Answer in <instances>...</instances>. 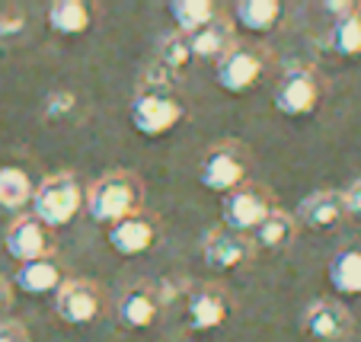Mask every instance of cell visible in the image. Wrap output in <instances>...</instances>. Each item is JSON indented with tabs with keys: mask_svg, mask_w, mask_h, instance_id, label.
Returning a JSON list of instances; mask_svg holds the SVG:
<instances>
[{
	"mask_svg": "<svg viewBox=\"0 0 361 342\" xmlns=\"http://www.w3.org/2000/svg\"><path fill=\"white\" fill-rule=\"evenodd\" d=\"M131 128L144 138H160L173 131L185 116L183 96L176 90V77L164 71L157 61L144 71L135 96H131Z\"/></svg>",
	"mask_w": 361,
	"mask_h": 342,
	"instance_id": "cell-1",
	"label": "cell"
},
{
	"mask_svg": "<svg viewBox=\"0 0 361 342\" xmlns=\"http://www.w3.org/2000/svg\"><path fill=\"white\" fill-rule=\"evenodd\" d=\"M87 214L96 224H118L128 214H137L144 205V179L135 170H109L99 176L83 195Z\"/></svg>",
	"mask_w": 361,
	"mask_h": 342,
	"instance_id": "cell-2",
	"label": "cell"
},
{
	"mask_svg": "<svg viewBox=\"0 0 361 342\" xmlns=\"http://www.w3.org/2000/svg\"><path fill=\"white\" fill-rule=\"evenodd\" d=\"M83 195L87 189L80 185V179L74 173H51L45 176L32 192V214L48 227V231H58V227H68L77 218L83 205Z\"/></svg>",
	"mask_w": 361,
	"mask_h": 342,
	"instance_id": "cell-3",
	"label": "cell"
},
{
	"mask_svg": "<svg viewBox=\"0 0 361 342\" xmlns=\"http://www.w3.org/2000/svg\"><path fill=\"white\" fill-rule=\"evenodd\" d=\"M250 151L246 144L237 138H227V141L212 144L208 151L198 160V183L208 192H233L237 185L246 183V173H250Z\"/></svg>",
	"mask_w": 361,
	"mask_h": 342,
	"instance_id": "cell-4",
	"label": "cell"
},
{
	"mask_svg": "<svg viewBox=\"0 0 361 342\" xmlns=\"http://www.w3.org/2000/svg\"><path fill=\"white\" fill-rule=\"evenodd\" d=\"M320 99H323V83H320V77H317V71L307 68V64H291V68H285L272 90L275 109L291 118L317 112Z\"/></svg>",
	"mask_w": 361,
	"mask_h": 342,
	"instance_id": "cell-5",
	"label": "cell"
},
{
	"mask_svg": "<svg viewBox=\"0 0 361 342\" xmlns=\"http://www.w3.org/2000/svg\"><path fill=\"white\" fill-rule=\"evenodd\" d=\"M272 208H275V199H272V192H269L266 185L243 183L221 199V218H224L227 231L246 233V237H250Z\"/></svg>",
	"mask_w": 361,
	"mask_h": 342,
	"instance_id": "cell-6",
	"label": "cell"
},
{
	"mask_svg": "<svg viewBox=\"0 0 361 342\" xmlns=\"http://www.w3.org/2000/svg\"><path fill=\"white\" fill-rule=\"evenodd\" d=\"M266 61H269L266 48H259L256 42H237L218 61V71H214L218 87L233 96L246 93V90H252V83L266 74Z\"/></svg>",
	"mask_w": 361,
	"mask_h": 342,
	"instance_id": "cell-7",
	"label": "cell"
},
{
	"mask_svg": "<svg viewBox=\"0 0 361 342\" xmlns=\"http://www.w3.org/2000/svg\"><path fill=\"white\" fill-rule=\"evenodd\" d=\"M106 295L93 279H64L55 291V310L68 326H90L102 317Z\"/></svg>",
	"mask_w": 361,
	"mask_h": 342,
	"instance_id": "cell-8",
	"label": "cell"
},
{
	"mask_svg": "<svg viewBox=\"0 0 361 342\" xmlns=\"http://www.w3.org/2000/svg\"><path fill=\"white\" fill-rule=\"evenodd\" d=\"M4 247H7V256L23 262H35V259H48L55 253V233L48 231L35 214H26V218H16L13 224L4 233Z\"/></svg>",
	"mask_w": 361,
	"mask_h": 342,
	"instance_id": "cell-9",
	"label": "cell"
},
{
	"mask_svg": "<svg viewBox=\"0 0 361 342\" xmlns=\"http://www.w3.org/2000/svg\"><path fill=\"white\" fill-rule=\"evenodd\" d=\"M300 326L314 342H345L352 336L355 320L345 304H339L336 298H317L314 304H307Z\"/></svg>",
	"mask_w": 361,
	"mask_h": 342,
	"instance_id": "cell-10",
	"label": "cell"
},
{
	"mask_svg": "<svg viewBox=\"0 0 361 342\" xmlns=\"http://www.w3.org/2000/svg\"><path fill=\"white\" fill-rule=\"evenodd\" d=\"M231 317V295L224 285H198L185 301V323L192 333H214Z\"/></svg>",
	"mask_w": 361,
	"mask_h": 342,
	"instance_id": "cell-11",
	"label": "cell"
},
{
	"mask_svg": "<svg viewBox=\"0 0 361 342\" xmlns=\"http://www.w3.org/2000/svg\"><path fill=\"white\" fill-rule=\"evenodd\" d=\"M256 256V247L246 233H233L227 227H214V231L204 233L202 240V259L208 262V269H240L246 262H252Z\"/></svg>",
	"mask_w": 361,
	"mask_h": 342,
	"instance_id": "cell-12",
	"label": "cell"
},
{
	"mask_svg": "<svg viewBox=\"0 0 361 342\" xmlns=\"http://www.w3.org/2000/svg\"><path fill=\"white\" fill-rule=\"evenodd\" d=\"M160 240V218L157 214H147L141 208L137 214H128L118 224L109 227V247L118 256H141L147 250H154V243Z\"/></svg>",
	"mask_w": 361,
	"mask_h": 342,
	"instance_id": "cell-13",
	"label": "cell"
},
{
	"mask_svg": "<svg viewBox=\"0 0 361 342\" xmlns=\"http://www.w3.org/2000/svg\"><path fill=\"white\" fill-rule=\"evenodd\" d=\"M345 208H342V192L339 189H317L310 192L304 202L298 205V227L307 231H333L336 224H342Z\"/></svg>",
	"mask_w": 361,
	"mask_h": 342,
	"instance_id": "cell-14",
	"label": "cell"
},
{
	"mask_svg": "<svg viewBox=\"0 0 361 342\" xmlns=\"http://www.w3.org/2000/svg\"><path fill=\"white\" fill-rule=\"evenodd\" d=\"M118 320L122 326L128 329H147L157 323L160 314V298H157V288L154 285H131L125 288V295L118 298Z\"/></svg>",
	"mask_w": 361,
	"mask_h": 342,
	"instance_id": "cell-15",
	"label": "cell"
},
{
	"mask_svg": "<svg viewBox=\"0 0 361 342\" xmlns=\"http://www.w3.org/2000/svg\"><path fill=\"white\" fill-rule=\"evenodd\" d=\"M237 45V35H233V20L224 13H218L204 29L189 35V48L192 58H204V61H221V58Z\"/></svg>",
	"mask_w": 361,
	"mask_h": 342,
	"instance_id": "cell-16",
	"label": "cell"
},
{
	"mask_svg": "<svg viewBox=\"0 0 361 342\" xmlns=\"http://www.w3.org/2000/svg\"><path fill=\"white\" fill-rule=\"evenodd\" d=\"M294 233H298V221H294V214L275 205L272 212L259 221V227L250 233V240H252V247H256V253H259V250L275 253V250H285L288 243H291Z\"/></svg>",
	"mask_w": 361,
	"mask_h": 342,
	"instance_id": "cell-17",
	"label": "cell"
},
{
	"mask_svg": "<svg viewBox=\"0 0 361 342\" xmlns=\"http://www.w3.org/2000/svg\"><path fill=\"white\" fill-rule=\"evenodd\" d=\"M16 288L20 291H26V295H51V291H58L64 281L61 275V266H58L51 256L48 259H35V262H23L20 269H16Z\"/></svg>",
	"mask_w": 361,
	"mask_h": 342,
	"instance_id": "cell-18",
	"label": "cell"
},
{
	"mask_svg": "<svg viewBox=\"0 0 361 342\" xmlns=\"http://www.w3.org/2000/svg\"><path fill=\"white\" fill-rule=\"evenodd\" d=\"M281 4L279 0H240L233 7V23L252 35H266L279 26Z\"/></svg>",
	"mask_w": 361,
	"mask_h": 342,
	"instance_id": "cell-19",
	"label": "cell"
},
{
	"mask_svg": "<svg viewBox=\"0 0 361 342\" xmlns=\"http://www.w3.org/2000/svg\"><path fill=\"white\" fill-rule=\"evenodd\" d=\"M326 281L336 295H361V250H339L326 262Z\"/></svg>",
	"mask_w": 361,
	"mask_h": 342,
	"instance_id": "cell-20",
	"label": "cell"
},
{
	"mask_svg": "<svg viewBox=\"0 0 361 342\" xmlns=\"http://www.w3.org/2000/svg\"><path fill=\"white\" fill-rule=\"evenodd\" d=\"M48 29L58 35H80L93 23V10L83 0H58L48 7Z\"/></svg>",
	"mask_w": 361,
	"mask_h": 342,
	"instance_id": "cell-21",
	"label": "cell"
},
{
	"mask_svg": "<svg viewBox=\"0 0 361 342\" xmlns=\"http://www.w3.org/2000/svg\"><path fill=\"white\" fill-rule=\"evenodd\" d=\"M32 179L20 166H0V208L7 212H20L32 202Z\"/></svg>",
	"mask_w": 361,
	"mask_h": 342,
	"instance_id": "cell-22",
	"label": "cell"
},
{
	"mask_svg": "<svg viewBox=\"0 0 361 342\" xmlns=\"http://www.w3.org/2000/svg\"><path fill=\"white\" fill-rule=\"evenodd\" d=\"M170 13H173V20H176V32L192 35L218 16V7H214L212 0H173Z\"/></svg>",
	"mask_w": 361,
	"mask_h": 342,
	"instance_id": "cell-23",
	"label": "cell"
},
{
	"mask_svg": "<svg viewBox=\"0 0 361 342\" xmlns=\"http://www.w3.org/2000/svg\"><path fill=\"white\" fill-rule=\"evenodd\" d=\"M192 61V48H189V35L183 32H166L164 39L157 42V64L164 71H170L173 77L185 74Z\"/></svg>",
	"mask_w": 361,
	"mask_h": 342,
	"instance_id": "cell-24",
	"label": "cell"
},
{
	"mask_svg": "<svg viewBox=\"0 0 361 342\" xmlns=\"http://www.w3.org/2000/svg\"><path fill=\"white\" fill-rule=\"evenodd\" d=\"M329 45H333V51L342 58L361 55V10H355V13L333 23V29H329Z\"/></svg>",
	"mask_w": 361,
	"mask_h": 342,
	"instance_id": "cell-25",
	"label": "cell"
},
{
	"mask_svg": "<svg viewBox=\"0 0 361 342\" xmlns=\"http://www.w3.org/2000/svg\"><path fill=\"white\" fill-rule=\"evenodd\" d=\"M74 109H77V96L71 90H55L45 99V118H51V122H61V118L74 116Z\"/></svg>",
	"mask_w": 361,
	"mask_h": 342,
	"instance_id": "cell-26",
	"label": "cell"
},
{
	"mask_svg": "<svg viewBox=\"0 0 361 342\" xmlns=\"http://www.w3.org/2000/svg\"><path fill=\"white\" fill-rule=\"evenodd\" d=\"M26 29V16L16 10H0V39H16Z\"/></svg>",
	"mask_w": 361,
	"mask_h": 342,
	"instance_id": "cell-27",
	"label": "cell"
},
{
	"mask_svg": "<svg viewBox=\"0 0 361 342\" xmlns=\"http://www.w3.org/2000/svg\"><path fill=\"white\" fill-rule=\"evenodd\" d=\"M339 192H342V208H345L348 218H361V176L352 179V183Z\"/></svg>",
	"mask_w": 361,
	"mask_h": 342,
	"instance_id": "cell-28",
	"label": "cell"
},
{
	"mask_svg": "<svg viewBox=\"0 0 361 342\" xmlns=\"http://www.w3.org/2000/svg\"><path fill=\"white\" fill-rule=\"evenodd\" d=\"M0 342H29V329L20 320H0Z\"/></svg>",
	"mask_w": 361,
	"mask_h": 342,
	"instance_id": "cell-29",
	"label": "cell"
},
{
	"mask_svg": "<svg viewBox=\"0 0 361 342\" xmlns=\"http://www.w3.org/2000/svg\"><path fill=\"white\" fill-rule=\"evenodd\" d=\"M323 10H329L336 20H342V16L355 13V10H361V7H358V4H352V0H326V4H323Z\"/></svg>",
	"mask_w": 361,
	"mask_h": 342,
	"instance_id": "cell-30",
	"label": "cell"
},
{
	"mask_svg": "<svg viewBox=\"0 0 361 342\" xmlns=\"http://www.w3.org/2000/svg\"><path fill=\"white\" fill-rule=\"evenodd\" d=\"M10 304H13V285L0 275V314H4V310H10Z\"/></svg>",
	"mask_w": 361,
	"mask_h": 342,
	"instance_id": "cell-31",
	"label": "cell"
}]
</instances>
